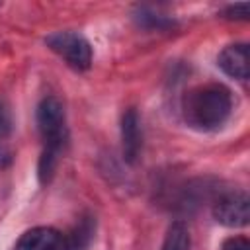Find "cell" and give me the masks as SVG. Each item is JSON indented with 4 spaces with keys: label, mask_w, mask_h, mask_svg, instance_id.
Segmentation results:
<instances>
[{
    "label": "cell",
    "mask_w": 250,
    "mask_h": 250,
    "mask_svg": "<svg viewBox=\"0 0 250 250\" xmlns=\"http://www.w3.org/2000/svg\"><path fill=\"white\" fill-rule=\"evenodd\" d=\"M121 146L125 162L135 164L143 148V129L139 113L133 107H129L121 117Z\"/></svg>",
    "instance_id": "8992f818"
},
{
    "label": "cell",
    "mask_w": 250,
    "mask_h": 250,
    "mask_svg": "<svg viewBox=\"0 0 250 250\" xmlns=\"http://www.w3.org/2000/svg\"><path fill=\"white\" fill-rule=\"evenodd\" d=\"M223 16L229 18V20H246L248 16V4L242 2V4H230L223 10Z\"/></svg>",
    "instance_id": "30bf717a"
},
{
    "label": "cell",
    "mask_w": 250,
    "mask_h": 250,
    "mask_svg": "<svg viewBox=\"0 0 250 250\" xmlns=\"http://www.w3.org/2000/svg\"><path fill=\"white\" fill-rule=\"evenodd\" d=\"M191 238H189V229L182 221H174L164 236L162 250H189Z\"/></svg>",
    "instance_id": "ba28073f"
},
{
    "label": "cell",
    "mask_w": 250,
    "mask_h": 250,
    "mask_svg": "<svg viewBox=\"0 0 250 250\" xmlns=\"http://www.w3.org/2000/svg\"><path fill=\"white\" fill-rule=\"evenodd\" d=\"M45 45L78 72L88 70L92 64V45L82 33L55 31L45 37Z\"/></svg>",
    "instance_id": "3957f363"
},
{
    "label": "cell",
    "mask_w": 250,
    "mask_h": 250,
    "mask_svg": "<svg viewBox=\"0 0 250 250\" xmlns=\"http://www.w3.org/2000/svg\"><path fill=\"white\" fill-rule=\"evenodd\" d=\"M217 66L230 78L246 80L248 78V45L246 43L227 45L217 57Z\"/></svg>",
    "instance_id": "52a82bcc"
},
{
    "label": "cell",
    "mask_w": 250,
    "mask_h": 250,
    "mask_svg": "<svg viewBox=\"0 0 250 250\" xmlns=\"http://www.w3.org/2000/svg\"><path fill=\"white\" fill-rule=\"evenodd\" d=\"M139 25L146 27V29H170L174 27V20H168L166 16H160V14H154V12H148L146 8H141L139 10V16H135Z\"/></svg>",
    "instance_id": "9c48e42d"
},
{
    "label": "cell",
    "mask_w": 250,
    "mask_h": 250,
    "mask_svg": "<svg viewBox=\"0 0 250 250\" xmlns=\"http://www.w3.org/2000/svg\"><path fill=\"white\" fill-rule=\"evenodd\" d=\"M37 127L43 139V152L39 158V182L47 184L55 172L57 158L68 141L66 113L59 98L47 96L37 105Z\"/></svg>",
    "instance_id": "7a4b0ae2"
},
{
    "label": "cell",
    "mask_w": 250,
    "mask_h": 250,
    "mask_svg": "<svg viewBox=\"0 0 250 250\" xmlns=\"http://www.w3.org/2000/svg\"><path fill=\"white\" fill-rule=\"evenodd\" d=\"M223 250H250V242L246 236H230L223 242Z\"/></svg>",
    "instance_id": "8fae6325"
},
{
    "label": "cell",
    "mask_w": 250,
    "mask_h": 250,
    "mask_svg": "<svg viewBox=\"0 0 250 250\" xmlns=\"http://www.w3.org/2000/svg\"><path fill=\"white\" fill-rule=\"evenodd\" d=\"M232 113V94L219 82L199 84L182 98L184 121L197 131H215Z\"/></svg>",
    "instance_id": "6da1fadb"
},
{
    "label": "cell",
    "mask_w": 250,
    "mask_h": 250,
    "mask_svg": "<svg viewBox=\"0 0 250 250\" xmlns=\"http://www.w3.org/2000/svg\"><path fill=\"white\" fill-rule=\"evenodd\" d=\"M213 219L225 227H246L250 219V199L246 191L223 195L213 205Z\"/></svg>",
    "instance_id": "277c9868"
},
{
    "label": "cell",
    "mask_w": 250,
    "mask_h": 250,
    "mask_svg": "<svg viewBox=\"0 0 250 250\" xmlns=\"http://www.w3.org/2000/svg\"><path fill=\"white\" fill-rule=\"evenodd\" d=\"M14 250H66V238L53 227H33L20 236Z\"/></svg>",
    "instance_id": "5b68a950"
}]
</instances>
